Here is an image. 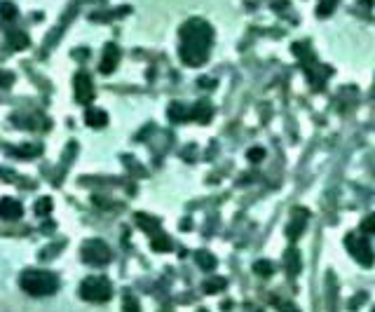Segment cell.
Returning a JSON list of instances; mask_svg holds the SVG:
<instances>
[{
  "label": "cell",
  "instance_id": "cell-8",
  "mask_svg": "<svg viewBox=\"0 0 375 312\" xmlns=\"http://www.w3.org/2000/svg\"><path fill=\"white\" fill-rule=\"evenodd\" d=\"M21 214H24V207H21L19 200H14V197L0 200V216L3 218H7V221H17Z\"/></svg>",
  "mask_w": 375,
  "mask_h": 312
},
{
  "label": "cell",
  "instance_id": "cell-4",
  "mask_svg": "<svg viewBox=\"0 0 375 312\" xmlns=\"http://www.w3.org/2000/svg\"><path fill=\"white\" fill-rule=\"evenodd\" d=\"M82 261L87 265H106L110 263V249L101 239H87L80 249Z\"/></svg>",
  "mask_w": 375,
  "mask_h": 312
},
{
  "label": "cell",
  "instance_id": "cell-21",
  "mask_svg": "<svg viewBox=\"0 0 375 312\" xmlns=\"http://www.w3.org/2000/svg\"><path fill=\"white\" fill-rule=\"evenodd\" d=\"M153 249H155V251H169L171 249V239L167 237V235H157V237L153 239Z\"/></svg>",
  "mask_w": 375,
  "mask_h": 312
},
{
  "label": "cell",
  "instance_id": "cell-5",
  "mask_svg": "<svg viewBox=\"0 0 375 312\" xmlns=\"http://www.w3.org/2000/svg\"><path fill=\"white\" fill-rule=\"evenodd\" d=\"M345 246L349 249V254L354 256L356 263L361 265H373V249H370L368 239L359 237V235H347L345 237Z\"/></svg>",
  "mask_w": 375,
  "mask_h": 312
},
{
  "label": "cell",
  "instance_id": "cell-30",
  "mask_svg": "<svg viewBox=\"0 0 375 312\" xmlns=\"http://www.w3.org/2000/svg\"><path fill=\"white\" fill-rule=\"evenodd\" d=\"M199 312H206V310H199Z\"/></svg>",
  "mask_w": 375,
  "mask_h": 312
},
{
  "label": "cell",
  "instance_id": "cell-7",
  "mask_svg": "<svg viewBox=\"0 0 375 312\" xmlns=\"http://www.w3.org/2000/svg\"><path fill=\"white\" fill-rule=\"evenodd\" d=\"M117 61H120V49H117V45L108 42V45L103 47V56H101V64H99L101 73H103V75L113 73V71L117 68Z\"/></svg>",
  "mask_w": 375,
  "mask_h": 312
},
{
  "label": "cell",
  "instance_id": "cell-10",
  "mask_svg": "<svg viewBox=\"0 0 375 312\" xmlns=\"http://www.w3.org/2000/svg\"><path fill=\"white\" fill-rule=\"evenodd\" d=\"M211 115H213V108H211V103L209 101H199L195 108L190 110V117L192 120H197V122H209L211 120Z\"/></svg>",
  "mask_w": 375,
  "mask_h": 312
},
{
  "label": "cell",
  "instance_id": "cell-31",
  "mask_svg": "<svg viewBox=\"0 0 375 312\" xmlns=\"http://www.w3.org/2000/svg\"><path fill=\"white\" fill-rule=\"evenodd\" d=\"M373 312H375V307H373Z\"/></svg>",
  "mask_w": 375,
  "mask_h": 312
},
{
  "label": "cell",
  "instance_id": "cell-25",
  "mask_svg": "<svg viewBox=\"0 0 375 312\" xmlns=\"http://www.w3.org/2000/svg\"><path fill=\"white\" fill-rule=\"evenodd\" d=\"M361 230L368 232V235H375V214H370V216H366L361 221Z\"/></svg>",
  "mask_w": 375,
  "mask_h": 312
},
{
  "label": "cell",
  "instance_id": "cell-20",
  "mask_svg": "<svg viewBox=\"0 0 375 312\" xmlns=\"http://www.w3.org/2000/svg\"><path fill=\"white\" fill-rule=\"evenodd\" d=\"M335 5H338V0H321L319 7H317V14L319 17H328L335 10Z\"/></svg>",
  "mask_w": 375,
  "mask_h": 312
},
{
  "label": "cell",
  "instance_id": "cell-15",
  "mask_svg": "<svg viewBox=\"0 0 375 312\" xmlns=\"http://www.w3.org/2000/svg\"><path fill=\"white\" fill-rule=\"evenodd\" d=\"M253 272L260 275V277H270V275H274V263L267 261V258H260V261L253 263Z\"/></svg>",
  "mask_w": 375,
  "mask_h": 312
},
{
  "label": "cell",
  "instance_id": "cell-28",
  "mask_svg": "<svg viewBox=\"0 0 375 312\" xmlns=\"http://www.w3.org/2000/svg\"><path fill=\"white\" fill-rule=\"evenodd\" d=\"M279 307H281V312H298V307L291 305V303H279Z\"/></svg>",
  "mask_w": 375,
  "mask_h": 312
},
{
  "label": "cell",
  "instance_id": "cell-27",
  "mask_svg": "<svg viewBox=\"0 0 375 312\" xmlns=\"http://www.w3.org/2000/svg\"><path fill=\"white\" fill-rule=\"evenodd\" d=\"M14 82V75L12 73H0V87H10Z\"/></svg>",
  "mask_w": 375,
  "mask_h": 312
},
{
  "label": "cell",
  "instance_id": "cell-6",
  "mask_svg": "<svg viewBox=\"0 0 375 312\" xmlns=\"http://www.w3.org/2000/svg\"><path fill=\"white\" fill-rule=\"evenodd\" d=\"M75 99L80 103H89L94 99V87H92V80H89L87 73L75 75Z\"/></svg>",
  "mask_w": 375,
  "mask_h": 312
},
{
  "label": "cell",
  "instance_id": "cell-1",
  "mask_svg": "<svg viewBox=\"0 0 375 312\" xmlns=\"http://www.w3.org/2000/svg\"><path fill=\"white\" fill-rule=\"evenodd\" d=\"M213 40L211 26L202 19H190L181 28V49L178 54L188 66H199L209 56V45Z\"/></svg>",
  "mask_w": 375,
  "mask_h": 312
},
{
  "label": "cell",
  "instance_id": "cell-9",
  "mask_svg": "<svg viewBox=\"0 0 375 312\" xmlns=\"http://www.w3.org/2000/svg\"><path fill=\"white\" fill-rule=\"evenodd\" d=\"M305 216H307L305 209H295V218L288 223V228H286L288 239H298L300 235H303V230H305V223H307Z\"/></svg>",
  "mask_w": 375,
  "mask_h": 312
},
{
  "label": "cell",
  "instance_id": "cell-18",
  "mask_svg": "<svg viewBox=\"0 0 375 312\" xmlns=\"http://www.w3.org/2000/svg\"><path fill=\"white\" fill-rule=\"evenodd\" d=\"M17 17V7L12 3H0V24L3 21H12Z\"/></svg>",
  "mask_w": 375,
  "mask_h": 312
},
{
  "label": "cell",
  "instance_id": "cell-24",
  "mask_svg": "<svg viewBox=\"0 0 375 312\" xmlns=\"http://www.w3.org/2000/svg\"><path fill=\"white\" fill-rule=\"evenodd\" d=\"M49 211H52V200H49V197H42L40 202L35 204V214H49Z\"/></svg>",
  "mask_w": 375,
  "mask_h": 312
},
{
  "label": "cell",
  "instance_id": "cell-16",
  "mask_svg": "<svg viewBox=\"0 0 375 312\" xmlns=\"http://www.w3.org/2000/svg\"><path fill=\"white\" fill-rule=\"evenodd\" d=\"M195 261H197V265L202 270H213V268H216V258H213L209 251H197Z\"/></svg>",
  "mask_w": 375,
  "mask_h": 312
},
{
  "label": "cell",
  "instance_id": "cell-14",
  "mask_svg": "<svg viewBox=\"0 0 375 312\" xmlns=\"http://www.w3.org/2000/svg\"><path fill=\"white\" fill-rule=\"evenodd\" d=\"M7 40L14 49H24L28 45V35L24 31H7Z\"/></svg>",
  "mask_w": 375,
  "mask_h": 312
},
{
  "label": "cell",
  "instance_id": "cell-26",
  "mask_svg": "<svg viewBox=\"0 0 375 312\" xmlns=\"http://www.w3.org/2000/svg\"><path fill=\"white\" fill-rule=\"evenodd\" d=\"M246 157H249L251 162H260V160L265 157V150H263V148H251L249 153H246Z\"/></svg>",
  "mask_w": 375,
  "mask_h": 312
},
{
  "label": "cell",
  "instance_id": "cell-22",
  "mask_svg": "<svg viewBox=\"0 0 375 312\" xmlns=\"http://www.w3.org/2000/svg\"><path fill=\"white\" fill-rule=\"evenodd\" d=\"M122 310L124 312H138V310H141V307H138V300L134 298L131 293H127V296L122 298Z\"/></svg>",
  "mask_w": 375,
  "mask_h": 312
},
{
  "label": "cell",
  "instance_id": "cell-13",
  "mask_svg": "<svg viewBox=\"0 0 375 312\" xmlns=\"http://www.w3.org/2000/svg\"><path fill=\"white\" fill-rule=\"evenodd\" d=\"M190 117V110H185L183 103H171L169 106V120L171 122H183Z\"/></svg>",
  "mask_w": 375,
  "mask_h": 312
},
{
  "label": "cell",
  "instance_id": "cell-29",
  "mask_svg": "<svg viewBox=\"0 0 375 312\" xmlns=\"http://www.w3.org/2000/svg\"><path fill=\"white\" fill-rule=\"evenodd\" d=\"M359 3H361V5H368V7L373 5V0H359Z\"/></svg>",
  "mask_w": 375,
  "mask_h": 312
},
{
  "label": "cell",
  "instance_id": "cell-3",
  "mask_svg": "<svg viewBox=\"0 0 375 312\" xmlns=\"http://www.w3.org/2000/svg\"><path fill=\"white\" fill-rule=\"evenodd\" d=\"M80 296L89 303H106L113 296V286L106 277H87L80 284Z\"/></svg>",
  "mask_w": 375,
  "mask_h": 312
},
{
  "label": "cell",
  "instance_id": "cell-17",
  "mask_svg": "<svg viewBox=\"0 0 375 312\" xmlns=\"http://www.w3.org/2000/svg\"><path fill=\"white\" fill-rule=\"evenodd\" d=\"M286 270H288V275H298V270H300V254L298 251H286Z\"/></svg>",
  "mask_w": 375,
  "mask_h": 312
},
{
  "label": "cell",
  "instance_id": "cell-12",
  "mask_svg": "<svg viewBox=\"0 0 375 312\" xmlns=\"http://www.w3.org/2000/svg\"><path fill=\"white\" fill-rule=\"evenodd\" d=\"M136 225L141 228V230L150 232V235H155L157 230H160V221L153 216H148V214H136Z\"/></svg>",
  "mask_w": 375,
  "mask_h": 312
},
{
  "label": "cell",
  "instance_id": "cell-23",
  "mask_svg": "<svg viewBox=\"0 0 375 312\" xmlns=\"http://www.w3.org/2000/svg\"><path fill=\"white\" fill-rule=\"evenodd\" d=\"M14 155H24V157H31V155H38L40 153V146H24V148H17V150H10Z\"/></svg>",
  "mask_w": 375,
  "mask_h": 312
},
{
  "label": "cell",
  "instance_id": "cell-19",
  "mask_svg": "<svg viewBox=\"0 0 375 312\" xmlns=\"http://www.w3.org/2000/svg\"><path fill=\"white\" fill-rule=\"evenodd\" d=\"M223 289H225V279H220V277H213L204 282V293H218Z\"/></svg>",
  "mask_w": 375,
  "mask_h": 312
},
{
  "label": "cell",
  "instance_id": "cell-11",
  "mask_svg": "<svg viewBox=\"0 0 375 312\" xmlns=\"http://www.w3.org/2000/svg\"><path fill=\"white\" fill-rule=\"evenodd\" d=\"M85 122L89 124V127L94 129H101L108 124V115H106V110H99V108H89L87 115H85Z\"/></svg>",
  "mask_w": 375,
  "mask_h": 312
},
{
  "label": "cell",
  "instance_id": "cell-2",
  "mask_svg": "<svg viewBox=\"0 0 375 312\" xmlns=\"http://www.w3.org/2000/svg\"><path fill=\"white\" fill-rule=\"evenodd\" d=\"M21 289L31 296H52L59 289V277L49 270H24L19 277Z\"/></svg>",
  "mask_w": 375,
  "mask_h": 312
}]
</instances>
